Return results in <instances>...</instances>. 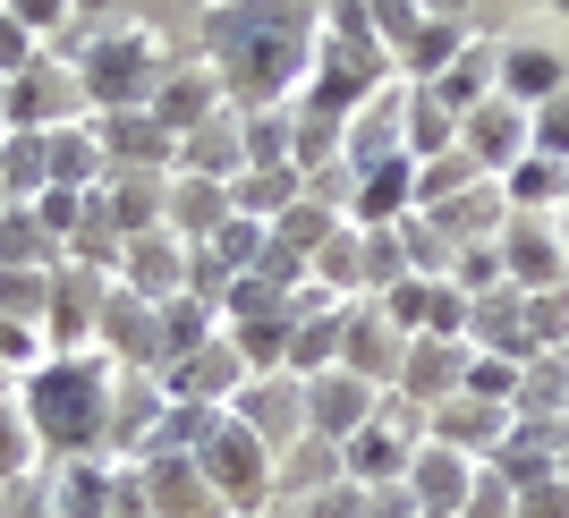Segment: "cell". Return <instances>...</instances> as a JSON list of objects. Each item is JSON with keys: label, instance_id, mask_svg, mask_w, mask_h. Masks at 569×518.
Listing matches in <instances>:
<instances>
[{"label": "cell", "instance_id": "30bf717a", "mask_svg": "<svg viewBox=\"0 0 569 518\" xmlns=\"http://www.w3.org/2000/svg\"><path fill=\"white\" fill-rule=\"evenodd\" d=\"M426 442H442V450H459V459H493L501 442H510V408H493V400H476V391H451V400L426 417Z\"/></svg>", "mask_w": 569, "mask_h": 518}, {"label": "cell", "instance_id": "5b68a950", "mask_svg": "<svg viewBox=\"0 0 569 518\" xmlns=\"http://www.w3.org/2000/svg\"><path fill=\"white\" fill-rule=\"evenodd\" d=\"M196 468H204V485L221 494V510L230 518H256V510H272L281 501V485H272V450L247 434V425L221 408V425H213V442L196 450Z\"/></svg>", "mask_w": 569, "mask_h": 518}, {"label": "cell", "instance_id": "603a6c76", "mask_svg": "<svg viewBox=\"0 0 569 518\" xmlns=\"http://www.w3.org/2000/svg\"><path fill=\"white\" fill-rule=\"evenodd\" d=\"M501 94L519 102V111H545L552 94H569V60L552 43H510L501 51Z\"/></svg>", "mask_w": 569, "mask_h": 518}, {"label": "cell", "instance_id": "3957f363", "mask_svg": "<svg viewBox=\"0 0 569 518\" xmlns=\"http://www.w3.org/2000/svg\"><path fill=\"white\" fill-rule=\"evenodd\" d=\"M400 77V60L366 34V26H323V43H315V77H307V111H332V119H357L366 102L382 94Z\"/></svg>", "mask_w": 569, "mask_h": 518}, {"label": "cell", "instance_id": "bcb514c9", "mask_svg": "<svg viewBox=\"0 0 569 518\" xmlns=\"http://www.w3.org/2000/svg\"><path fill=\"white\" fill-rule=\"evenodd\" d=\"M561 256H569V205H561Z\"/></svg>", "mask_w": 569, "mask_h": 518}, {"label": "cell", "instance_id": "277c9868", "mask_svg": "<svg viewBox=\"0 0 569 518\" xmlns=\"http://www.w3.org/2000/svg\"><path fill=\"white\" fill-rule=\"evenodd\" d=\"M170 60L144 34H94V51L77 60V86H86V102H102V111H153V94H162Z\"/></svg>", "mask_w": 569, "mask_h": 518}, {"label": "cell", "instance_id": "9a60e30c", "mask_svg": "<svg viewBox=\"0 0 569 518\" xmlns=\"http://www.w3.org/2000/svg\"><path fill=\"white\" fill-rule=\"evenodd\" d=\"M102 170H179V137H170L153 111H102Z\"/></svg>", "mask_w": 569, "mask_h": 518}, {"label": "cell", "instance_id": "f6af8a7d", "mask_svg": "<svg viewBox=\"0 0 569 518\" xmlns=\"http://www.w3.org/2000/svg\"><path fill=\"white\" fill-rule=\"evenodd\" d=\"M417 9H426V18H459V0H417Z\"/></svg>", "mask_w": 569, "mask_h": 518}, {"label": "cell", "instance_id": "f907efd6", "mask_svg": "<svg viewBox=\"0 0 569 518\" xmlns=\"http://www.w3.org/2000/svg\"><path fill=\"white\" fill-rule=\"evenodd\" d=\"M561 476H569V450H561Z\"/></svg>", "mask_w": 569, "mask_h": 518}, {"label": "cell", "instance_id": "7dc6e473", "mask_svg": "<svg viewBox=\"0 0 569 518\" xmlns=\"http://www.w3.org/2000/svg\"><path fill=\"white\" fill-rule=\"evenodd\" d=\"M0 145H9V119H0Z\"/></svg>", "mask_w": 569, "mask_h": 518}, {"label": "cell", "instance_id": "7bdbcfd3", "mask_svg": "<svg viewBox=\"0 0 569 518\" xmlns=\"http://www.w3.org/2000/svg\"><path fill=\"white\" fill-rule=\"evenodd\" d=\"M366 518H426V510H417L408 485H375V494H366Z\"/></svg>", "mask_w": 569, "mask_h": 518}, {"label": "cell", "instance_id": "e575fe53", "mask_svg": "<svg viewBox=\"0 0 569 518\" xmlns=\"http://www.w3.org/2000/svg\"><path fill=\"white\" fill-rule=\"evenodd\" d=\"M26 212L43 221V238H60V247H69V238H77V221H86V196H77V188H43Z\"/></svg>", "mask_w": 569, "mask_h": 518}, {"label": "cell", "instance_id": "83f0119b", "mask_svg": "<svg viewBox=\"0 0 569 518\" xmlns=\"http://www.w3.org/2000/svg\"><path fill=\"white\" fill-rule=\"evenodd\" d=\"M459 51H468V26H459V18H426V26H417V43L400 51V77H408V86H433Z\"/></svg>", "mask_w": 569, "mask_h": 518}, {"label": "cell", "instance_id": "f546056e", "mask_svg": "<svg viewBox=\"0 0 569 518\" xmlns=\"http://www.w3.org/2000/svg\"><path fill=\"white\" fill-rule=\"evenodd\" d=\"M476 179H485V170L468 162V153H442V162H417V212H442V205H459V196L476 188Z\"/></svg>", "mask_w": 569, "mask_h": 518}, {"label": "cell", "instance_id": "cb8c5ba5", "mask_svg": "<svg viewBox=\"0 0 569 518\" xmlns=\"http://www.w3.org/2000/svg\"><path fill=\"white\" fill-rule=\"evenodd\" d=\"M272 485H281V501H315V494H332V485H349V468H340V442H323V434H298V442L272 459Z\"/></svg>", "mask_w": 569, "mask_h": 518}, {"label": "cell", "instance_id": "ab89813d", "mask_svg": "<svg viewBox=\"0 0 569 518\" xmlns=\"http://www.w3.org/2000/svg\"><path fill=\"white\" fill-rule=\"evenodd\" d=\"M298 518H366V494H357V485H332V494L298 501Z\"/></svg>", "mask_w": 569, "mask_h": 518}, {"label": "cell", "instance_id": "7c38bea8", "mask_svg": "<svg viewBox=\"0 0 569 518\" xmlns=\"http://www.w3.org/2000/svg\"><path fill=\"white\" fill-rule=\"evenodd\" d=\"M340 366H349V375H366L375 382V391H400V366H408V340L391 323H382L375 307H366V298H357L349 315H340Z\"/></svg>", "mask_w": 569, "mask_h": 518}, {"label": "cell", "instance_id": "8fae6325", "mask_svg": "<svg viewBox=\"0 0 569 518\" xmlns=\"http://www.w3.org/2000/svg\"><path fill=\"white\" fill-rule=\"evenodd\" d=\"M382 408V391L366 375H349V366H332V375L307 382V434H323V442H349V434H366Z\"/></svg>", "mask_w": 569, "mask_h": 518}, {"label": "cell", "instance_id": "d4e9b609", "mask_svg": "<svg viewBox=\"0 0 569 518\" xmlns=\"http://www.w3.org/2000/svg\"><path fill=\"white\" fill-rule=\"evenodd\" d=\"M426 94L442 102V111H451V119H468L476 102H493V94H501V51L468 43V51H459V60H451V69H442V77H433V86H426Z\"/></svg>", "mask_w": 569, "mask_h": 518}, {"label": "cell", "instance_id": "d6986e66", "mask_svg": "<svg viewBox=\"0 0 569 518\" xmlns=\"http://www.w3.org/2000/svg\"><path fill=\"white\" fill-rule=\"evenodd\" d=\"M476 459H459V450H442V442H417V459H408V494H417V510H433V518H459L468 510V494H476Z\"/></svg>", "mask_w": 569, "mask_h": 518}, {"label": "cell", "instance_id": "d590c367", "mask_svg": "<svg viewBox=\"0 0 569 518\" xmlns=\"http://www.w3.org/2000/svg\"><path fill=\"white\" fill-rule=\"evenodd\" d=\"M26 450H34V425H26V408H0V485H26Z\"/></svg>", "mask_w": 569, "mask_h": 518}, {"label": "cell", "instance_id": "484cf974", "mask_svg": "<svg viewBox=\"0 0 569 518\" xmlns=\"http://www.w3.org/2000/svg\"><path fill=\"white\" fill-rule=\"evenodd\" d=\"M289 205H307L298 170H238L230 179V212H247V221H281Z\"/></svg>", "mask_w": 569, "mask_h": 518}, {"label": "cell", "instance_id": "4316f807", "mask_svg": "<svg viewBox=\"0 0 569 518\" xmlns=\"http://www.w3.org/2000/svg\"><path fill=\"white\" fill-rule=\"evenodd\" d=\"M501 196H510V212H561V205H569V162L527 153V162L501 179Z\"/></svg>", "mask_w": 569, "mask_h": 518}, {"label": "cell", "instance_id": "816d5d0a", "mask_svg": "<svg viewBox=\"0 0 569 518\" xmlns=\"http://www.w3.org/2000/svg\"><path fill=\"white\" fill-rule=\"evenodd\" d=\"M315 9H323V0H315ZM332 9H340V0H332Z\"/></svg>", "mask_w": 569, "mask_h": 518}, {"label": "cell", "instance_id": "ffe728a7", "mask_svg": "<svg viewBox=\"0 0 569 518\" xmlns=\"http://www.w3.org/2000/svg\"><path fill=\"white\" fill-rule=\"evenodd\" d=\"M119 272H128L119 289H137V298H153V307H170V298H188V247H179L170 230H144V238H128V256H119Z\"/></svg>", "mask_w": 569, "mask_h": 518}, {"label": "cell", "instance_id": "4dcf8cb0", "mask_svg": "<svg viewBox=\"0 0 569 518\" xmlns=\"http://www.w3.org/2000/svg\"><path fill=\"white\" fill-rule=\"evenodd\" d=\"M357 9H366V34H375L391 60H400V51L417 43V26H426V9H417V0H357Z\"/></svg>", "mask_w": 569, "mask_h": 518}, {"label": "cell", "instance_id": "ba28073f", "mask_svg": "<svg viewBox=\"0 0 569 518\" xmlns=\"http://www.w3.org/2000/svg\"><path fill=\"white\" fill-rule=\"evenodd\" d=\"M230 417L281 459V450L307 434V382H298V375H247V391L230 400Z\"/></svg>", "mask_w": 569, "mask_h": 518}, {"label": "cell", "instance_id": "52a82bcc", "mask_svg": "<svg viewBox=\"0 0 569 518\" xmlns=\"http://www.w3.org/2000/svg\"><path fill=\"white\" fill-rule=\"evenodd\" d=\"M459 153H468L485 179H510V170L536 153V111H519L510 94H493V102H476L468 119H459Z\"/></svg>", "mask_w": 569, "mask_h": 518}, {"label": "cell", "instance_id": "8992f818", "mask_svg": "<svg viewBox=\"0 0 569 518\" xmlns=\"http://www.w3.org/2000/svg\"><path fill=\"white\" fill-rule=\"evenodd\" d=\"M501 281L536 298V289H569V256H561V212H510L501 221Z\"/></svg>", "mask_w": 569, "mask_h": 518}, {"label": "cell", "instance_id": "f5cc1de1", "mask_svg": "<svg viewBox=\"0 0 569 518\" xmlns=\"http://www.w3.org/2000/svg\"><path fill=\"white\" fill-rule=\"evenodd\" d=\"M426 518H433V510H426Z\"/></svg>", "mask_w": 569, "mask_h": 518}, {"label": "cell", "instance_id": "1f68e13d", "mask_svg": "<svg viewBox=\"0 0 569 518\" xmlns=\"http://www.w3.org/2000/svg\"><path fill=\"white\" fill-rule=\"evenodd\" d=\"M451 289H459V298H493V289H510V281H501V247H459V256H451Z\"/></svg>", "mask_w": 569, "mask_h": 518}, {"label": "cell", "instance_id": "f1b7e54d", "mask_svg": "<svg viewBox=\"0 0 569 518\" xmlns=\"http://www.w3.org/2000/svg\"><path fill=\"white\" fill-rule=\"evenodd\" d=\"M459 145V119L426 94V86H408V162H442Z\"/></svg>", "mask_w": 569, "mask_h": 518}, {"label": "cell", "instance_id": "681fc988", "mask_svg": "<svg viewBox=\"0 0 569 518\" xmlns=\"http://www.w3.org/2000/svg\"><path fill=\"white\" fill-rule=\"evenodd\" d=\"M552 9H561V18H569V0H552Z\"/></svg>", "mask_w": 569, "mask_h": 518}, {"label": "cell", "instance_id": "c3c4849f", "mask_svg": "<svg viewBox=\"0 0 569 518\" xmlns=\"http://www.w3.org/2000/svg\"><path fill=\"white\" fill-rule=\"evenodd\" d=\"M0 375H9V366H0ZM0 391H9V382H0ZM0 408H9V400H0Z\"/></svg>", "mask_w": 569, "mask_h": 518}, {"label": "cell", "instance_id": "ee69618b", "mask_svg": "<svg viewBox=\"0 0 569 518\" xmlns=\"http://www.w3.org/2000/svg\"><path fill=\"white\" fill-rule=\"evenodd\" d=\"M119 0H77V18H111Z\"/></svg>", "mask_w": 569, "mask_h": 518}, {"label": "cell", "instance_id": "ac0fdd59", "mask_svg": "<svg viewBox=\"0 0 569 518\" xmlns=\"http://www.w3.org/2000/svg\"><path fill=\"white\" fill-rule=\"evenodd\" d=\"M221 221H230V188H221V179H196V170H170L162 230L179 238V247H213Z\"/></svg>", "mask_w": 569, "mask_h": 518}, {"label": "cell", "instance_id": "4fadbf2b", "mask_svg": "<svg viewBox=\"0 0 569 518\" xmlns=\"http://www.w3.org/2000/svg\"><path fill=\"white\" fill-rule=\"evenodd\" d=\"M94 340H102V357H128V366H162V307L153 298H137V289H119L111 281V298H102V323H94Z\"/></svg>", "mask_w": 569, "mask_h": 518}, {"label": "cell", "instance_id": "b9f144b4", "mask_svg": "<svg viewBox=\"0 0 569 518\" xmlns=\"http://www.w3.org/2000/svg\"><path fill=\"white\" fill-rule=\"evenodd\" d=\"M18 69H34V34L18 18H0V77H18Z\"/></svg>", "mask_w": 569, "mask_h": 518}, {"label": "cell", "instance_id": "5bb4252c", "mask_svg": "<svg viewBox=\"0 0 569 518\" xmlns=\"http://www.w3.org/2000/svg\"><path fill=\"white\" fill-rule=\"evenodd\" d=\"M137 476H144V510H153V518H230V510H221V494L204 485V468L179 459V450H153Z\"/></svg>", "mask_w": 569, "mask_h": 518}, {"label": "cell", "instance_id": "6da1fadb", "mask_svg": "<svg viewBox=\"0 0 569 518\" xmlns=\"http://www.w3.org/2000/svg\"><path fill=\"white\" fill-rule=\"evenodd\" d=\"M323 9L315 0H213L204 18V69L221 77L230 111H289L315 77Z\"/></svg>", "mask_w": 569, "mask_h": 518}, {"label": "cell", "instance_id": "8d00e7d4", "mask_svg": "<svg viewBox=\"0 0 569 518\" xmlns=\"http://www.w3.org/2000/svg\"><path fill=\"white\" fill-rule=\"evenodd\" d=\"M0 18H18L26 34L43 43V34H60V26L77 18V0H0Z\"/></svg>", "mask_w": 569, "mask_h": 518}, {"label": "cell", "instance_id": "7402d4cb", "mask_svg": "<svg viewBox=\"0 0 569 518\" xmlns=\"http://www.w3.org/2000/svg\"><path fill=\"white\" fill-rule=\"evenodd\" d=\"M43 494H51V510H60V518H111L119 468H111V459H60V468L43 476Z\"/></svg>", "mask_w": 569, "mask_h": 518}, {"label": "cell", "instance_id": "e0dca14e", "mask_svg": "<svg viewBox=\"0 0 569 518\" xmlns=\"http://www.w3.org/2000/svg\"><path fill=\"white\" fill-rule=\"evenodd\" d=\"M468 340H408V366H400V400L408 408H442L451 391H468Z\"/></svg>", "mask_w": 569, "mask_h": 518}, {"label": "cell", "instance_id": "836d02e7", "mask_svg": "<svg viewBox=\"0 0 569 518\" xmlns=\"http://www.w3.org/2000/svg\"><path fill=\"white\" fill-rule=\"evenodd\" d=\"M51 307V272H0V315L9 323H43Z\"/></svg>", "mask_w": 569, "mask_h": 518}, {"label": "cell", "instance_id": "d6a6232c", "mask_svg": "<svg viewBox=\"0 0 569 518\" xmlns=\"http://www.w3.org/2000/svg\"><path fill=\"white\" fill-rule=\"evenodd\" d=\"M468 391L476 400H493V408H519V357H468Z\"/></svg>", "mask_w": 569, "mask_h": 518}, {"label": "cell", "instance_id": "44dd1931", "mask_svg": "<svg viewBox=\"0 0 569 518\" xmlns=\"http://www.w3.org/2000/svg\"><path fill=\"white\" fill-rule=\"evenodd\" d=\"M213 111H230V94H221V77H213V69H170V77H162V94H153V119H162L179 145H188Z\"/></svg>", "mask_w": 569, "mask_h": 518}, {"label": "cell", "instance_id": "7a4b0ae2", "mask_svg": "<svg viewBox=\"0 0 569 518\" xmlns=\"http://www.w3.org/2000/svg\"><path fill=\"white\" fill-rule=\"evenodd\" d=\"M111 357L77 349V357H43L34 375L18 382V408L26 425H34V442L51 450V459H94V450H111Z\"/></svg>", "mask_w": 569, "mask_h": 518}, {"label": "cell", "instance_id": "2e32d148", "mask_svg": "<svg viewBox=\"0 0 569 518\" xmlns=\"http://www.w3.org/2000/svg\"><path fill=\"white\" fill-rule=\"evenodd\" d=\"M417 212V162L391 153V162L357 170V196H349V230H400Z\"/></svg>", "mask_w": 569, "mask_h": 518}, {"label": "cell", "instance_id": "9c48e42d", "mask_svg": "<svg viewBox=\"0 0 569 518\" xmlns=\"http://www.w3.org/2000/svg\"><path fill=\"white\" fill-rule=\"evenodd\" d=\"M77 102H86V86H77L69 69H51V60H34V69L9 77V102H0V119L9 128H34V137H51V128H77Z\"/></svg>", "mask_w": 569, "mask_h": 518}, {"label": "cell", "instance_id": "74e56055", "mask_svg": "<svg viewBox=\"0 0 569 518\" xmlns=\"http://www.w3.org/2000/svg\"><path fill=\"white\" fill-rule=\"evenodd\" d=\"M510 518H569V476H545V485L510 494Z\"/></svg>", "mask_w": 569, "mask_h": 518}, {"label": "cell", "instance_id": "60d3db41", "mask_svg": "<svg viewBox=\"0 0 569 518\" xmlns=\"http://www.w3.org/2000/svg\"><path fill=\"white\" fill-rule=\"evenodd\" d=\"M459 518H510V485H501V476L485 468V476H476V494H468V510H459Z\"/></svg>", "mask_w": 569, "mask_h": 518}, {"label": "cell", "instance_id": "f35d334b", "mask_svg": "<svg viewBox=\"0 0 569 518\" xmlns=\"http://www.w3.org/2000/svg\"><path fill=\"white\" fill-rule=\"evenodd\" d=\"M536 153H552V162H569V94H552L545 111H536Z\"/></svg>", "mask_w": 569, "mask_h": 518}]
</instances>
